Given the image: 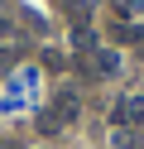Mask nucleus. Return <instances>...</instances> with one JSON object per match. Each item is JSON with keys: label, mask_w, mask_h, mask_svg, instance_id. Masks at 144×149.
Returning <instances> with one entry per match:
<instances>
[{"label": "nucleus", "mask_w": 144, "mask_h": 149, "mask_svg": "<svg viewBox=\"0 0 144 149\" xmlns=\"http://www.w3.org/2000/svg\"><path fill=\"white\" fill-rule=\"evenodd\" d=\"M48 116H53L58 125L77 120V91H58V101H53V111H48Z\"/></svg>", "instance_id": "nucleus-2"}, {"label": "nucleus", "mask_w": 144, "mask_h": 149, "mask_svg": "<svg viewBox=\"0 0 144 149\" xmlns=\"http://www.w3.org/2000/svg\"><path fill=\"white\" fill-rule=\"evenodd\" d=\"M115 149H144V135H130V130H115Z\"/></svg>", "instance_id": "nucleus-4"}, {"label": "nucleus", "mask_w": 144, "mask_h": 149, "mask_svg": "<svg viewBox=\"0 0 144 149\" xmlns=\"http://www.w3.org/2000/svg\"><path fill=\"white\" fill-rule=\"evenodd\" d=\"M120 5H125V10H134V15L144 10V0H120Z\"/></svg>", "instance_id": "nucleus-5"}, {"label": "nucleus", "mask_w": 144, "mask_h": 149, "mask_svg": "<svg viewBox=\"0 0 144 149\" xmlns=\"http://www.w3.org/2000/svg\"><path fill=\"white\" fill-rule=\"evenodd\" d=\"M115 120H120V125H139V130H144V96H125L120 106H115Z\"/></svg>", "instance_id": "nucleus-1"}, {"label": "nucleus", "mask_w": 144, "mask_h": 149, "mask_svg": "<svg viewBox=\"0 0 144 149\" xmlns=\"http://www.w3.org/2000/svg\"><path fill=\"white\" fill-rule=\"evenodd\" d=\"M115 68H120V58L111 48H96V72H115Z\"/></svg>", "instance_id": "nucleus-3"}]
</instances>
